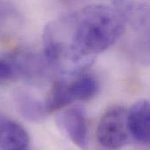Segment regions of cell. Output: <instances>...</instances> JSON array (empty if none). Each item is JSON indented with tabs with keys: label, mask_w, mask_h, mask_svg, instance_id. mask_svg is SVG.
Returning a JSON list of instances; mask_svg holds the SVG:
<instances>
[{
	"label": "cell",
	"mask_w": 150,
	"mask_h": 150,
	"mask_svg": "<svg viewBox=\"0 0 150 150\" xmlns=\"http://www.w3.org/2000/svg\"><path fill=\"white\" fill-rule=\"evenodd\" d=\"M21 150H25V149H21Z\"/></svg>",
	"instance_id": "ba28073f"
},
{
	"label": "cell",
	"mask_w": 150,
	"mask_h": 150,
	"mask_svg": "<svg viewBox=\"0 0 150 150\" xmlns=\"http://www.w3.org/2000/svg\"><path fill=\"white\" fill-rule=\"evenodd\" d=\"M74 102L69 91L68 82L59 80L54 82L44 104L45 112H53L64 108Z\"/></svg>",
	"instance_id": "5b68a950"
},
{
	"label": "cell",
	"mask_w": 150,
	"mask_h": 150,
	"mask_svg": "<svg viewBox=\"0 0 150 150\" xmlns=\"http://www.w3.org/2000/svg\"><path fill=\"white\" fill-rule=\"evenodd\" d=\"M58 124L74 145L80 149H87V120L82 108L74 107L61 112L58 116Z\"/></svg>",
	"instance_id": "7a4b0ae2"
},
{
	"label": "cell",
	"mask_w": 150,
	"mask_h": 150,
	"mask_svg": "<svg viewBox=\"0 0 150 150\" xmlns=\"http://www.w3.org/2000/svg\"><path fill=\"white\" fill-rule=\"evenodd\" d=\"M71 96L76 100H88L93 98L99 90V82L93 75L85 74L68 83Z\"/></svg>",
	"instance_id": "8992f818"
},
{
	"label": "cell",
	"mask_w": 150,
	"mask_h": 150,
	"mask_svg": "<svg viewBox=\"0 0 150 150\" xmlns=\"http://www.w3.org/2000/svg\"><path fill=\"white\" fill-rule=\"evenodd\" d=\"M15 77V69L12 65L4 59H0V82L11 80Z\"/></svg>",
	"instance_id": "52a82bcc"
},
{
	"label": "cell",
	"mask_w": 150,
	"mask_h": 150,
	"mask_svg": "<svg viewBox=\"0 0 150 150\" xmlns=\"http://www.w3.org/2000/svg\"><path fill=\"white\" fill-rule=\"evenodd\" d=\"M129 134L139 142L150 144V102L139 100L127 112Z\"/></svg>",
	"instance_id": "3957f363"
},
{
	"label": "cell",
	"mask_w": 150,
	"mask_h": 150,
	"mask_svg": "<svg viewBox=\"0 0 150 150\" xmlns=\"http://www.w3.org/2000/svg\"><path fill=\"white\" fill-rule=\"evenodd\" d=\"M127 112L126 108L114 106L102 115L97 128V138L101 146L108 149H118L127 143Z\"/></svg>",
	"instance_id": "6da1fadb"
},
{
	"label": "cell",
	"mask_w": 150,
	"mask_h": 150,
	"mask_svg": "<svg viewBox=\"0 0 150 150\" xmlns=\"http://www.w3.org/2000/svg\"><path fill=\"white\" fill-rule=\"evenodd\" d=\"M29 142V134L19 123L7 118H0L1 149H25L28 146Z\"/></svg>",
	"instance_id": "277c9868"
}]
</instances>
